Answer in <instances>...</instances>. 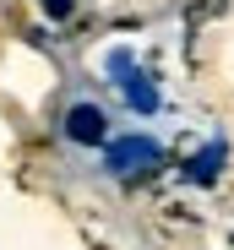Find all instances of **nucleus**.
Instances as JSON below:
<instances>
[{"label": "nucleus", "instance_id": "obj_1", "mask_svg": "<svg viewBox=\"0 0 234 250\" xmlns=\"http://www.w3.org/2000/svg\"><path fill=\"white\" fill-rule=\"evenodd\" d=\"M104 163H109V174H136V169H147V163H158V142L152 136L104 142Z\"/></svg>", "mask_w": 234, "mask_h": 250}, {"label": "nucleus", "instance_id": "obj_2", "mask_svg": "<svg viewBox=\"0 0 234 250\" xmlns=\"http://www.w3.org/2000/svg\"><path fill=\"white\" fill-rule=\"evenodd\" d=\"M104 136H109V120H104L98 104H71V109H65V142H76V147H104Z\"/></svg>", "mask_w": 234, "mask_h": 250}, {"label": "nucleus", "instance_id": "obj_3", "mask_svg": "<svg viewBox=\"0 0 234 250\" xmlns=\"http://www.w3.org/2000/svg\"><path fill=\"white\" fill-rule=\"evenodd\" d=\"M218 163H223V142H213L196 163H191V169H185V180H191V185H207V180L218 174Z\"/></svg>", "mask_w": 234, "mask_h": 250}, {"label": "nucleus", "instance_id": "obj_4", "mask_svg": "<svg viewBox=\"0 0 234 250\" xmlns=\"http://www.w3.org/2000/svg\"><path fill=\"white\" fill-rule=\"evenodd\" d=\"M126 104H131V109H158V87H152V82L136 71V76L126 82Z\"/></svg>", "mask_w": 234, "mask_h": 250}, {"label": "nucleus", "instance_id": "obj_5", "mask_svg": "<svg viewBox=\"0 0 234 250\" xmlns=\"http://www.w3.org/2000/svg\"><path fill=\"white\" fill-rule=\"evenodd\" d=\"M109 76H114V82H131V76H136V60H131L126 49H114V55H109Z\"/></svg>", "mask_w": 234, "mask_h": 250}, {"label": "nucleus", "instance_id": "obj_6", "mask_svg": "<svg viewBox=\"0 0 234 250\" xmlns=\"http://www.w3.org/2000/svg\"><path fill=\"white\" fill-rule=\"evenodd\" d=\"M44 6V17H55V22H65L71 11H76V0H38Z\"/></svg>", "mask_w": 234, "mask_h": 250}]
</instances>
